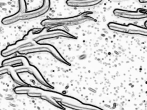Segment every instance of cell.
Returning a JSON list of instances; mask_svg holds the SVG:
<instances>
[{
    "instance_id": "14",
    "label": "cell",
    "mask_w": 147,
    "mask_h": 110,
    "mask_svg": "<svg viewBox=\"0 0 147 110\" xmlns=\"http://www.w3.org/2000/svg\"><path fill=\"white\" fill-rule=\"evenodd\" d=\"M0 32H1V28H0Z\"/></svg>"
},
{
    "instance_id": "3",
    "label": "cell",
    "mask_w": 147,
    "mask_h": 110,
    "mask_svg": "<svg viewBox=\"0 0 147 110\" xmlns=\"http://www.w3.org/2000/svg\"><path fill=\"white\" fill-rule=\"evenodd\" d=\"M51 7V0H43L42 6L39 8L26 11L22 13H16L11 15L2 18L1 22L4 25H9L17 23L20 21L29 20L41 17L46 14Z\"/></svg>"
},
{
    "instance_id": "4",
    "label": "cell",
    "mask_w": 147,
    "mask_h": 110,
    "mask_svg": "<svg viewBox=\"0 0 147 110\" xmlns=\"http://www.w3.org/2000/svg\"><path fill=\"white\" fill-rule=\"evenodd\" d=\"M38 52H48L53 56L56 60L62 62L63 64L67 65H70L69 62H68L59 52L56 48L52 45L49 44H38L35 42L33 45L30 47L24 49L20 50L18 53L20 55H26L28 54L35 53Z\"/></svg>"
},
{
    "instance_id": "11",
    "label": "cell",
    "mask_w": 147,
    "mask_h": 110,
    "mask_svg": "<svg viewBox=\"0 0 147 110\" xmlns=\"http://www.w3.org/2000/svg\"><path fill=\"white\" fill-rule=\"evenodd\" d=\"M141 3H147V0H138Z\"/></svg>"
},
{
    "instance_id": "6",
    "label": "cell",
    "mask_w": 147,
    "mask_h": 110,
    "mask_svg": "<svg viewBox=\"0 0 147 110\" xmlns=\"http://www.w3.org/2000/svg\"><path fill=\"white\" fill-rule=\"evenodd\" d=\"M13 68L17 74H19L20 73H28L29 74L32 75L34 78L42 85L48 88H53V87L48 84V82H47L38 69L35 66L31 64L29 60L22 66L13 67Z\"/></svg>"
},
{
    "instance_id": "13",
    "label": "cell",
    "mask_w": 147,
    "mask_h": 110,
    "mask_svg": "<svg viewBox=\"0 0 147 110\" xmlns=\"http://www.w3.org/2000/svg\"><path fill=\"white\" fill-rule=\"evenodd\" d=\"M115 1H124V0H115Z\"/></svg>"
},
{
    "instance_id": "7",
    "label": "cell",
    "mask_w": 147,
    "mask_h": 110,
    "mask_svg": "<svg viewBox=\"0 0 147 110\" xmlns=\"http://www.w3.org/2000/svg\"><path fill=\"white\" fill-rule=\"evenodd\" d=\"M115 16L123 19L130 20H141L147 17V14L142 10L130 11L120 9H116L113 11Z\"/></svg>"
},
{
    "instance_id": "10",
    "label": "cell",
    "mask_w": 147,
    "mask_h": 110,
    "mask_svg": "<svg viewBox=\"0 0 147 110\" xmlns=\"http://www.w3.org/2000/svg\"><path fill=\"white\" fill-rule=\"evenodd\" d=\"M18 13H22L26 11L27 5L26 0H18Z\"/></svg>"
},
{
    "instance_id": "5",
    "label": "cell",
    "mask_w": 147,
    "mask_h": 110,
    "mask_svg": "<svg viewBox=\"0 0 147 110\" xmlns=\"http://www.w3.org/2000/svg\"><path fill=\"white\" fill-rule=\"evenodd\" d=\"M110 30L121 33H126L134 35H140L147 37V28L138 26L133 23L127 25L111 22L107 25Z\"/></svg>"
},
{
    "instance_id": "8",
    "label": "cell",
    "mask_w": 147,
    "mask_h": 110,
    "mask_svg": "<svg viewBox=\"0 0 147 110\" xmlns=\"http://www.w3.org/2000/svg\"><path fill=\"white\" fill-rule=\"evenodd\" d=\"M5 74H9L14 83L17 84L18 85H28V84L20 77L19 74L14 70L12 66L3 65L0 66V76Z\"/></svg>"
},
{
    "instance_id": "9",
    "label": "cell",
    "mask_w": 147,
    "mask_h": 110,
    "mask_svg": "<svg viewBox=\"0 0 147 110\" xmlns=\"http://www.w3.org/2000/svg\"><path fill=\"white\" fill-rule=\"evenodd\" d=\"M103 0H67L66 4L73 7H85L96 6Z\"/></svg>"
},
{
    "instance_id": "1",
    "label": "cell",
    "mask_w": 147,
    "mask_h": 110,
    "mask_svg": "<svg viewBox=\"0 0 147 110\" xmlns=\"http://www.w3.org/2000/svg\"><path fill=\"white\" fill-rule=\"evenodd\" d=\"M56 27H44L42 28H33L29 30L26 34L30 39L38 44H45L46 42L51 39L59 37L76 39V37L68 31Z\"/></svg>"
},
{
    "instance_id": "2",
    "label": "cell",
    "mask_w": 147,
    "mask_h": 110,
    "mask_svg": "<svg viewBox=\"0 0 147 110\" xmlns=\"http://www.w3.org/2000/svg\"><path fill=\"white\" fill-rule=\"evenodd\" d=\"M92 14L91 11H85L79 15L59 18H47L41 22V25L43 27H60L65 26H75L82 24L87 22L96 21V20L90 16Z\"/></svg>"
},
{
    "instance_id": "12",
    "label": "cell",
    "mask_w": 147,
    "mask_h": 110,
    "mask_svg": "<svg viewBox=\"0 0 147 110\" xmlns=\"http://www.w3.org/2000/svg\"><path fill=\"white\" fill-rule=\"evenodd\" d=\"M144 25H145V28H147V21H146L145 22V23H144Z\"/></svg>"
}]
</instances>
